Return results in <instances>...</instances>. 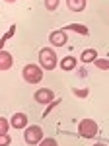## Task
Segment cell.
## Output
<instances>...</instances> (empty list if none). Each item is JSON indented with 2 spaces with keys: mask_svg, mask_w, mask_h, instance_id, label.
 <instances>
[{
  "mask_svg": "<svg viewBox=\"0 0 109 146\" xmlns=\"http://www.w3.org/2000/svg\"><path fill=\"white\" fill-rule=\"evenodd\" d=\"M72 94H74L76 98H88V96H90V90H88V88H72Z\"/></svg>",
  "mask_w": 109,
  "mask_h": 146,
  "instance_id": "obj_14",
  "label": "cell"
},
{
  "mask_svg": "<svg viewBox=\"0 0 109 146\" xmlns=\"http://www.w3.org/2000/svg\"><path fill=\"white\" fill-rule=\"evenodd\" d=\"M10 142H12L10 135H0V146H10Z\"/></svg>",
  "mask_w": 109,
  "mask_h": 146,
  "instance_id": "obj_19",
  "label": "cell"
},
{
  "mask_svg": "<svg viewBox=\"0 0 109 146\" xmlns=\"http://www.w3.org/2000/svg\"><path fill=\"white\" fill-rule=\"evenodd\" d=\"M12 64H14V56H12V53H8L6 49H2V51H0V70L6 72V70L12 68Z\"/></svg>",
  "mask_w": 109,
  "mask_h": 146,
  "instance_id": "obj_8",
  "label": "cell"
},
{
  "mask_svg": "<svg viewBox=\"0 0 109 146\" xmlns=\"http://www.w3.org/2000/svg\"><path fill=\"white\" fill-rule=\"evenodd\" d=\"M56 53H54L51 47H43L39 51V64L43 66V70H54L56 66Z\"/></svg>",
  "mask_w": 109,
  "mask_h": 146,
  "instance_id": "obj_2",
  "label": "cell"
},
{
  "mask_svg": "<svg viewBox=\"0 0 109 146\" xmlns=\"http://www.w3.org/2000/svg\"><path fill=\"white\" fill-rule=\"evenodd\" d=\"M58 2H60V0H45V8L49 12H54L58 8Z\"/></svg>",
  "mask_w": 109,
  "mask_h": 146,
  "instance_id": "obj_16",
  "label": "cell"
},
{
  "mask_svg": "<svg viewBox=\"0 0 109 146\" xmlns=\"http://www.w3.org/2000/svg\"><path fill=\"white\" fill-rule=\"evenodd\" d=\"M98 123L94 121V119H82L80 123H78V135L82 136V138H94V136L98 135Z\"/></svg>",
  "mask_w": 109,
  "mask_h": 146,
  "instance_id": "obj_4",
  "label": "cell"
},
{
  "mask_svg": "<svg viewBox=\"0 0 109 146\" xmlns=\"http://www.w3.org/2000/svg\"><path fill=\"white\" fill-rule=\"evenodd\" d=\"M64 31H74V33H80V35H90V29H88L86 25H82V23H68L64 27Z\"/></svg>",
  "mask_w": 109,
  "mask_h": 146,
  "instance_id": "obj_12",
  "label": "cell"
},
{
  "mask_svg": "<svg viewBox=\"0 0 109 146\" xmlns=\"http://www.w3.org/2000/svg\"><path fill=\"white\" fill-rule=\"evenodd\" d=\"M99 56H98V51L96 49H86L82 55H80V60L84 62V64H88V62H96Z\"/></svg>",
  "mask_w": 109,
  "mask_h": 146,
  "instance_id": "obj_9",
  "label": "cell"
},
{
  "mask_svg": "<svg viewBox=\"0 0 109 146\" xmlns=\"http://www.w3.org/2000/svg\"><path fill=\"white\" fill-rule=\"evenodd\" d=\"M22 78L27 84H39L43 80V66L41 64H25L22 68Z\"/></svg>",
  "mask_w": 109,
  "mask_h": 146,
  "instance_id": "obj_1",
  "label": "cell"
},
{
  "mask_svg": "<svg viewBox=\"0 0 109 146\" xmlns=\"http://www.w3.org/2000/svg\"><path fill=\"white\" fill-rule=\"evenodd\" d=\"M33 100L37 101V103H47V105H51L54 101V94H53V90H49V88H39V90L33 94Z\"/></svg>",
  "mask_w": 109,
  "mask_h": 146,
  "instance_id": "obj_6",
  "label": "cell"
},
{
  "mask_svg": "<svg viewBox=\"0 0 109 146\" xmlns=\"http://www.w3.org/2000/svg\"><path fill=\"white\" fill-rule=\"evenodd\" d=\"M94 64H96L99 70H109V58H98Z\"/></svg>",
  "mask_w": 109,
  "mask_h": 146,
  "instance_id": "obj_15",
  "label": "cell"
},
{
  "mask_svg": "<svg viewBox=\"0 0 109 146\" xmlns=\"http://www.w3.org/2000/svg\"><path fill=\"white\" fill-rule=\"evenodd\" d=\"M78 64V60H76V56H72V55H68L64 56L62 60H60V68L62 70H66V72H70V70H74Z\"/></svg>",
  "mask_w": 109,
  "mask_h": 146,
  "instance_id": "obj_10",
  "label": "cell"
},
{
  "mask_svg": "<svg viewBox=\"0 0 109 146\" xmlns=\"http://www.w3.org/2000/svg\"><path fill=\"white\" fill-rule=\"evenodd\" d=\"M54 105H58V100H54V101H53V103H51V105H49V107H47V111H45V113H43V117H47V115H49V113H51V109H53Z\"/></svg>",
  "mask_w": 109,
  "mask_h": 146,
  "instance_id": "obj_20",
  "label": "cell"
},
{
  "mask_svg": "<svg viewBox=\"0 0 109 146\" xmlns=\"http://www.w3.org/2000/svg\"><path fill=\"white\" fill-rule=\"evenodd\" d=\"M49 43L53 47H64L68 43V37H66V31L64 29H54L49 33Z\"/></svg>",
  "mask_w": 109,
  "mask_h": 146,
  "instance_id": "obj_5",
  "label": "cell"
},
{
  "mask_svg": "<svg viewBox=\"0 0 109 146\" xmlns=\"http://www.w3.org/2000/svg\"><path fill=\"white\" fill-rule=\"evenodd\" d=\"M86 4L88 0H66V6L70 12H82L86 10Z\"/></svg>",
  "mask_w": 109,
  "mask_h": 146,
  "instance_id": "obj_11",
  "label": "cell"
},
{
  "mask_svg": "<svg viewBox=\"0 0 109 146\" xmlns=\"http://www.w3.org/2000/svg\"><path fill=\"white\" fill-rule=\"evenodd\" d=\"M4 2H8V4H14V2H16V0H4Z\"/></svg>",
  "mask_w": 109,
  "mask_h": 146,
  "instance_id": "obj_21",
  "label": "cell"
},
{
  "mask_svg": "<svg viewBox=\"0 0 109 146\" xmlns=\"http://www.w3.org/2000/svg\"><path fill=\"white\" fill-rule=\"evenodd\" d=\"M14 33H16V25H10V29L2 35V39H0V47H2V49H4V45H6V41L12 39V35H14ZM2 49H0V51H2Z\"/></svg>",
  "mask_w": 109,
  "mask_h": 146,
  "instance_id": "obj_13",
  "label": "cell"
},
{
  "mask_svg": "<svg viewBox=\"0 0 109 146\" xmlns=\"http://www.w3.org/2000/svg\"><path fill=\"white\" fill-rule=\"evenodd\" d=\"M0 135H8V119L0 117Z\"/></svg>",
  "mask_w": 109,
  "mask_h": 146,
  "instance_id": "obj_17",
  "label": "cell"
},
{
  "mask_svg": "<svg viewBox=\"0 0 109 146\" xmlns=\"http://www.w3.org/2000/svg\"><path fill=\"white\" fill-rule=\"evenodd\" d=\"M43 129L39 125H29L27 129H23V140L27 142L29 146H35L43 140Z\"/></svg>",
  "mask_w": 109,
  "mask_h": 146,
  "instance_id": "obj_3",
  "label": "cell"
},
{
  "mask_svg": "<svg viewBox=\"0 0 109 146\" xmlns=\"http://www.w3.org/2000/svg\"><path fill=\"white\" fill-rule=\"evenodd\" d=\"M10 127H14V129H27L29 125H27V115L25 113H14L10 119Z\"/></svg>",
  "mask_w": 109,
  "mask_h": 146,
  "instance_id": "obj_7",
  "label": "cell"
},
{
  "mask_svg": "<svg viewBox=\"0 0 109 146\" xmlns=\"http://www.w3.org/2000/svg\"><path fill=\"white\" fill-rule=\"evenodd\" d=\"M39 146H58V142H56L54 138H51V136H47V138H43V140L39 142Z\"/></svg>",
  "mask_w": 109,
  "mask_h": 146,
  "instance_id": "obj_18",
  "label": "cell"
},
{
  "mask_svg": "<svg viewBox=\"0 0 109 146\" xmlns=\"http://www.w3.org/2000/svg\"><path fill=\"white\" fill-rule=\"evenodd\" d=\"M94 146H107V144H101V142H98V144H94Z\"/></svg>",
  "mask_w": 109,
  "mask_h": 146,
  "instance_id": "obj_22",
  "label": "cell"
}]
</instances>
